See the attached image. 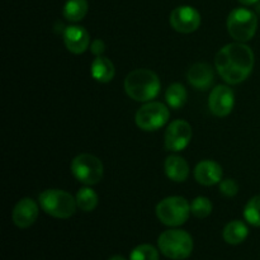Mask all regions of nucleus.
Masks as SVG:
<instances>
[{
    "label": "nucleus",
    "mask_w": 260,
    "mask_h": 260,
    "mask_svg": "<svg viewBox=\"0 0 260 260\" xmlns=\"http://www.w3.org/2000/svg\"><path fill=\"white\" fill-rule=\"evenodd\" d=\"M215 66L226 83L240 84L253 71L254 53L244 42L229 43L217 52Z\"/></svg>",
    "instance_id": "f257e3e1"
},
{
    "label": "nucleus",
    "mask_w": 260,
    "mask_h": 260,
    "mask_svg": "<svg viewBox=\"0 0 260 260\" xmlns=\"http://www.w3.org/2000/svg\"><path fill=\"white\" fill-rule=\"evenodd\" d=\"M124 90L137 102H150L160 93V80L156 74L147 69L131 71L124 79Z\"/></svg>",
    "instance_id": "f03ea898"
},
{
    "label": "nucleus",
    "mask_w": 260,
    "mask_h": 260,
    "mask_svg": "<svg viewBox=\"0 0 260 260\" xmlns=\"http://www.w3.org/2000/svg\"><path fill=\"white\" fill-rule=\"evenodd\" d=\"M160 251L167 258L173 260L187 259L193 251V239L187 231L167 230L159 236L157 240Z\"/></svg>",
    "instance_id": "7ed1b4c3"
},
{
    "label": "nucleus",
    "mask_w": 260,
    "mask_h": 260,
    "mask_svg": "<svg viewBox=\"0 0 260 260\" xmlns=\"http://www.w3.org/2000/svg\"><path fill=\"white\" fill-rule=\"evenodd\" d=\"M40 205L47 215L55 218H69L75 213L76 198L61 189H46L40 194Z\"/></svg>",
    "instance_id": "20e7f679"
},
{
    "label": "nucleus",
    "mask_w": 260,
    "mask_h": 260,
    "mask_svg": "<svg viewBox=\"0 0 260 260\" xmlns=\"http://www.w3.org/2000/svg\"><path fill=\"white\" fill-rule=\"evenodd\" d=\"M258 18L251 10L238 8L228 18V29L231 37L239 42H248L255 36Z\"/></svg>",
    "instance_id": "39448f33"
},
{
    "label": "nucleus",
    "mask_w": 260,
    "mask_h": 260,
    "mask_svg": "<svg viewBox=\"0 0 260 260\" xmlns=\"http://www.w3.org/2000/svg\"><path fill=\"white\" fill-rule=\"evenodd\" d=\"M190 205L183 197H168L156 206V216L164 225L180 226L187 222L190 215Z\"/></svg>",
    "instance_id": "423d86ee"
},
{
    "label": "nucleus",
    "mask_w": 260,
    "mask_h": 260,
    "mask_svg": "<svg viewBox=\"0 0 260 260\" xmlns=\"http://www.w3.org/2000/svg\"><path fill=\"white\" fill-rule=\"evenodd\" d=\"M104 168L101 160L91 154H80L71 162V173L85 185L98 184L103 178Z\"/></svg>",
    "instance_id": "0eeeda50"
},
{
    "label": "nucleus",
    "mask_w": 260,
    "mask_h": 260,
    "mask_svg": "<svg viewBox=\"0 0 260 260\" xmlns=\"http://www.w3.org/2000/svg\"><path fill=\"white\" fill-rule=\"evenodd\" d=\"M170 112L160 102H149L137 111L136 124L144 131H156L168 122Z\"/></svg>",
    "instance_id": "6e6552de"
},
{
    "label": "nucleus",
    "mask_w": 260,
    "mask_h": 260,
    "mask_svg": "<svg viewBox=\"0 0 260 260\" xmlns=\"http://www.w3.org/2000/svg\"><path fill=\"white\" fill-rule=\"evenodd\" d=\"M192 136L193 131L190 124L183 119H178V121L172 122L165 131V147L169 151H182L189 145Z\"/></svg>",
    "instance_id": "1a4fd4ad"
},
{
    "label": "nucleus",
    "mask_w": 260,
    "mask_h": 260,
    "mask_svg": "<svg viewBox=\"0 0 260 260\" xmlns=\"http://www.w3.org/2000/svg\"><path fill=\"white\" fill-rule=\"evenodd\" d=\"M170 25L180 33H192L201 24V14L197 9L188 5L175 8L170 14Z\"/></svg>",
    "instance_id": "9d476101"
},
{
    "label": "nucleus",
    "mask_w": 260,
    "mask_h": 260,
    "mask_svg": "<svg viewBox=\"0 0 260 260\" xmlns=\"http://www.w3.org/2000/svg\"><path fill=\"white\" fill-rule=\"evenodd\" d=\"M235 104V95L233 89L228 85H217L212 89L208 98V107L211 113L216 117H226L231 113Z\"/></svg>",
    "instance_id": "9b49d317"
},
{
    "label": "nucleus",
    "mask_w": 260,
    "mask_h": 260,
    "mask_svg": "<svg viewBox=\"0 0 260 260\" xmlns=\"http://www.w3.org/2000/svg\"><path fill=\"white\" fill-rule=\"evenodd\" d=\"M38 205L30 198H23L15 205L13 210V222L19 229H28L37 221Z\"/></svg>",
    "instance_id": "f8f14e48"
},
{
    "label": "nucleus",
    "mask_w": 260,
    "mask_h": 260,
    "mask_svg": "<svg viewBox=\"0 0 260 260\" xmlns=\"http://www.w3.org/2000/svg\"><path fill=\"white\" fill-rule=\"evenodd\" d=\"M63 42L70 52L79 55L85 52L90 46V37L85 28L79 25H70L63 32Z\"/></svg>",
    "instance_id": "ddd939ff"
},
{
    "label": "nucleus",
    "mask_w": 260,
    "mask_h": 260,
    "mask_svg": "<svg viewBox=\"0 0 260 260\" xmlns=\"http://www.w3.org/2000/svg\"><path fill=\"white\" fill-rule=\"evenodd\" d=\"M222 168L218 162L213 160H203L196 167L194 178L200 184L210 187L222 180Z\"/></svg>",
    "instance_id": "4468645a"
},
{
    "label": "nucleus",
    "mask_w": 260,
    "mask_h": 260,
    "mask_svg": "<svg viewBox=\"0 0 260 260\" xmlns=\"http://www.w3.org/2000/svg\"><path fill=\"white\" fill-rule=\"evenodd\" d=\"M215 80L212 66L206 62L194 63L188 71V81L198 90H207Z\"/></svg>",
    "instance_id": "2eb2a0df"
},
{
    "label": "nucleus",
    "mask_w": 260,
    "mask_h": 260,
    "mask_svg": "<svg viewBox=\"0 0 260 260\" xmlns=\"http://www.w3.org/2000/svg\"><path fill=\"white\" fill-rule=\"evenodd\" d=\"M164 169L167 177L173 182H185L188 175H189L188 162L182 156H178V155H172V156L165 160Z\"/></svg>",
    "instance_id": "dca6fc26"
},
{
    "label": "nucleus",
    "mask_w": 260,
    "mask_h": 260,
    "mask_svg": "<svg viewBox=\"0 0 260 260\" xmlns=\"http://www.w3.org/2000/svg\"><path fill=\"white\" fill-rule=\"evenodd\" d=\"M249 235L248 226L243 222V221H231L223 229V240L230 245H239L243 241L246 240Z\"/></svg>",
    "instance_id": "f3484780"
},
{
    "label": "nucleus",
    "mask_w": 260,
    "mask_h": 260,
    "mask_svg": "<svg viewBox=\"0 0 260 260\" xmlns=\"http://www.w3.org/2000/svg\"><path fill=\"white\" fill-rule=\"evenodd\" d=\"M91 76L99 83H109L114 78V65L111 60L107 57L98 56L91 62Z\"/></svg>",
    "instance_id": "a211bd4d"
},
{
    "label": "nucleus",
    "mask_w": 260,
    "mask_h": 260,
    "mask_svg": "<svg viewBox=\"0 0 260 260\" xmlns=\"http://www.w3.org/2000/svg\"><path fill=\"white\" fill-rule=\"evenodd\" d=\"M88 13V2L86 0H68L63 5L62 14L70 22H80Z\"/></svg>",
    "instance_id": "6ab92c4d"
},
{
    "label": "nucleus",
    "mask_w": 260,
    "mask_h": 260,
    "mask_svg": "<svg viewBox=\"0 0 260 260\" xmlns=\"http://www.w3.org/2000/svg\"><path fill=\"white\" fill-rule=\"evenodd\" d=\"M187 90H185L184 86L179 83L172 84V85L167 89V91H165L167 103L174 109L182 108L185 104V102H187Z\"/></svg>",
    "instance_id": "aec40b11"
},
{
    "label": "nucleus",
    "mask_w": 260,
    "mask_h": 260,
    "mask_svg": "<svg viewBox=\"0 0 260 260\" xmlns=\"http://www.w3.org/2000/svg\"><path fill=\"white\" fill-rule=\"evenodd\" d=\"M76 205L81 211L91 212L98 206V194L89 187L81 188L76 194Z\"/></svg>",
    "instance_id": "412c9836"
},
{
    "label": "nucleus",
    "mask_w": 260,
    "mask_h": 260,
    "mask_svg": "<svg viewBox=\"0 0 260 260\" xmlns=\"http://www.w3.org/2000/svg\"><path fill=\"white\" fill-rule=\"evenodd\" d=\"M244 217L250 225L260 228V194L251 198L244 208Z\"/></svg>",
    "instance_id": "4be33fe9"
},
{
    "label": "nucleus",
    "mask_w": 260,
    "mask_h": 260,
    "mask_svg": "<svg viewBox=\"0 0 260 260\" xmlns=\"http://www.w3.org/2000/svg\"><path fill=\"white\" fill-rule=\"evenodd\" d=\"M190 212L197 218H206L212 212V203L207 197H197L190 203Z\"/></svg>",
    "instance_id": "5701e85b"
},
{
    "label": "nucleus",
    "mask_w": 260,
    "mask_h": 260,
    "mask_svg": "<svg viewBox=\"0 0 260 260\" xmlns=\"http://www.w3.org/2000/svg\"><path fill=\"white\" fill-rule=\"evenodd\" d=\"M129 260H159V251L150 244H142L131 251Z\"/></svg>",
    "instance_id": "b1692460"
},
{
    "label": "nucleus",
    "mask_w": 260,
    "mask_h": 260,
    "mask_svg": "<svg viewBox=\"0 0 260 260\" xmlns=\"http://www.w3.org/2000/svg\"><path fill=\"white\" fill-rule=\"evenodd\" d=\"M220 190L226 197H234L238 194L239 185L234 179H225L220 182Z\"/></svg>",
    "instance_id": "393cba45"
},
{
    "label": "nucleus",
    "mask_w": 260,
    "mask_h": 260,
    "mask_svg": "<svg viewBox=\"0 0 260 260\" xmlns=\"http://www.w3.org/2000/svg\"><path fill=\"white\" fill-rule=\"evenodd\" d=\"M90 51L93 55L96 56V57H98V56H102V53L106 51V43L102 40H94L90 45Z\"/></svg>",
    "instance_id": "a878e982"
},
{
    "label": "nucleus",
    "mask_w": 260,
    "mask_h": 260,
    "mask_svg": "<svg viewBox=\"0 0 260 260\" xmlns=\"http://www.w3.org/2000/svg\"><path fill=\"white\" fill-rule=\"evenodd\" d=\"M239 2L244 5H253L255 4V3H258L259 0H239Z\"/></svg>",
    "instance_id": "bb28decb"
},
{
    "label": "nucleus",
    "mask_w": 260,
    "mask_h": 260,
    "mask_svg": "<svg viewBox=\"0 0 260 260\" xmlns=\"http://www.w3.org/2000/svg\"><path fill=\"white\" fill-rule=\"evenodd\" d=\"M108 260H127V259L123 258L122 255H114V256H112V258H109Z\"/></svg>",
    "instance_id": "cd10ccee"
}]
</instances>
